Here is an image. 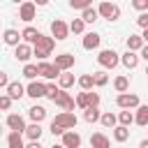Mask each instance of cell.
Listing matches in <instances>:
<instances>
[{
	"label": "cell",
	"instance_id": "cell-1",
	"mask_svg": "<svg viewBox=\"0 0 148 148\" xmlns=\"http://www.w3.org/2000/svg\"><path fill=\"white\" fill-rule=\"evenodd\" d=\"M53 46H56V39H53V37L42 35V37L37 39V44H35V58H39L42 62H46V58L51 56Z\"/></svg>",
	"mask_w": 148,
	"mask_h": 148
},
{
	"label": "cell",
	"instance_id": "cell-2",
	"mask_svg": "<svg viewBox=\"0 0 148 148\" xmlns=\"http://www.w3.org/2000/svg\"><path fill=\"white\" fill-rule=\"evenodd\" d=\"M97 62H99L104 69H113V67L120 62V56H118L113 49H102L99 56H97Z\"/></svg>",
	"mask_w": 148,
	"mask_h": 148
},
{
	"label": "cell",
	"instance_id": "cell-3",
	"mask_svg": "<svg viewBox=\"0 0 148 148\" xmlns=\"http://www.w3.org/2000/svg\"><path fill=\"white\" fill-rule=\"evenodd\" d=\"M51 123H53V125H58V127H62L65 132H69V130H74V127H76L79 118H76L74 113H69V111H62V113H58Z\"/></svg>",
	"mask_w": 148,
	"mask_h": 148
},
{
	"label": "cell",
	"instance_id": "cell-4",
	"mask_svg": "<svg viewBox=\"0 0 148 148\" xmlns=\"http://www.w3.org/2000/svg\"><path fill=\"white\" fill-rule=\"evenodd\" d=\"M97 12H99V16L106 18V21H118V18H120V7H118L116 2H102V5L97 7Z\"/></svg>",
	"mask_w": 148,
	"mask_h": 148
},
{
	"label": "cell",
	"instance_id": "cell-5",
	"mask_svg": "<svg viewBox=\"0 0 148 148\" xmlns=\"http://www.w3.org/2000/svg\"><path fill=\"white\" fill-rule=\"evenodd\" d=\"M69 25L62 21V18H56V21H51V35H53V39H58V42H62V39H67L69 37Z\"/></svg>",
	"mask_w": 148,
	"mask_h": 148
},
{
	"label": "cell",
	"instance_id": "cell-6",
	"mask_svg": "<svg viewBox=\"0 0 148 148\" xmlns=\"http://www.w3.org/2000/svg\"><path fill=\"white\" fill-rule=\"evenodd\" d=\"M116 104H118L120 109H125V111H130V109H139V106H141V104H139V95H134V92L118 95V97H116Z\"/></svg>",
	"mask_w": 148,
	"mask_h": 148
},
{
	"label": "cell",
	"instance_id": "cell-7",
	"mask_svg": "<svg viewBox=\"0 0 148 148\" xmlns=\"http://www.w3.org/2000/svg\"><path fill=\"white\" fill-rule=\"evenodd\" d=\"M5 123H7V127H9L12 132H18V134H25V130H28V125H25L23 116H18V113H9Z\"/></svg>",
	"mask_w": 148,
	"mask_h": 148
},
{
	"label": "cell",
	"instance_id": "cell-8",
	"mask_svg": "<svg viewBox=\"0 0 148 148\" xmlns=\"http://www.w3.org/2000/svg\"><path fill=\"white\" fill-rule=\"evenodd\" d=\"M32 56H35V49H32L30 44H25V42H21V44L14 49V58L21 60V62H25V65H28V60H30Z\"/></svg>",
	"mask_w": 148,
	"mask_h": 148
},
{
	"label": "cell",
	"instance_id": "cell-9",
	"mask_svg": "<svg viewBox=\"0 0 148 148\" xmlns=\"http://www.w3.org/2000/svg\"><path fill=\"white\" fill-rule=\"evenodd\" d=\"M25 95L32 97V99H39V97H46V83L42 81H30L28 88H25Z\"/></svg>",
	"mask_w": 148,
	"mask_h": 148
},
{
	"label": "cell",
	"instance_id": "cell-10",
	"mask_svg": "<svg viewBox=\"0 0 148 148\" xmlns=\"http://www.w3.org/2000/svg\"><path fill=\"white\" fill-rule=\"evenodd\" d=\"M53 104H58L62 111H69V113H74V104H76V99L67 92V90H60V95H58V99L53 102Z\"/></svg>",
	"mask_w": 148,
	"mask_h": 148
},
{
	"label": "cell",
	"instance_id": "cell-11",
	"mask_svg": "<svg viewBox=\"0 0 148 148\" xmlns=\"http://www.w3.org/2000/svg\"><path fill=\"white\" fill-rule=\"evenodd\" d=\"M35 14H37V5H35V2H23V5L18 7V18L25 21V23H30V21L35 18Z\"/></svg>",
	"mask_w": 148,
	"mask_h": 148
},
{
	"label": "cell",
	"instance_id": "cell-12",
	"mask_svg": "<svg viewBox=\"0 0 148 148\" xmlns=\"http://www.w3.org/2000/svg\"><path fill=\"white\" fill-rule=\"evenodd\" d=\"M60 69L53 65V62H39V76H44V79H60Z\"/></svg>",
	"mask_w": 148,
	"mask_h": 148
},
{
	"label": "cell",
	"instance_id": "cell-13",
	"mask_svg": "<svg viewBox=\"0 0 148 148\" xmlns=\"http://www.w3.org/2000/svg\"><path fill=\"white\" fill-rule=\"evenodd\" d=\"M60 72H69L72 67H74V56L72 53H60V56H56V62H53Z\"/></svg>",
	"mask_w": 148,
	"mask_h": 148
},
{
	"label": "cell",
	"instance_id": "cell-14",
	"mask_svg": "<svg viewBox=\"0 0 148 148\" xmlns=\"http://www.w3.org/2000/svg\"><path fill=\"white\" fill-rule=\"evenodd\" d=\"M62 146H65V148H81V134L74 132V130L65 132V134H62Z\"/></svg>",
	"mask_w": 148,
	"mask_h": 148
},
{
	"label": "cell",
	"instance_id": "cell-15",
	"mask_svg": "<svg viewBox=\"0 0 148 148\" xmlns=\"http://www.w3.org/2000/svg\"><path fill=\"white\" fill-rule=\"evenodd\" d=\"M21 37H23V42H25V44H32V46H35V44H37V39L42 37V32H39L37 28H32V25H25V28H23V32H21Z\"/></svg>",
	"mask_w": 148,
	"mask_h": 148
},
{
	"label": "cell",
	"instance_id": "cell-16",
	"mask_svg": "<svg viewBox=\"0 0 148 148\" xmlns=\"http://www.w3.org/2000/svg\"><path fill=\"white\" fill-rule=\"evenodd\" d=\"M99 42H102V37H99L97 32H86V35H83V49H86V51L99 49Z\"/></svg>",
	"mask_w": 148,
	"mask_h": 148
},
{
	"label": "cell",
	"instance_id": "cell-17",
	"mask_svg": "<svg viewBox=\"0 0 148 148\" xmlns=\"http://www.w3.org/2000/svg\"><path fill=\"white\" fill-rule=\"evenodd\" d=\"M90 146H92V148H111V141H109V136H106V134L95 132V134L90 136Z\"/></svg>",
	"mask_w": 148,
	"mask_h": 148
},
{
	"label": "cell",
	"instance_id": "cell-18",
	"mask_svg": "<svg viewBox=\"0 0 148 148\" xmlns=\"http://www.w3.org/2000/svg\"><path fill=\"white\" fill-rule=\"evenodd\" d=\"M146 44H143V37L141 35H130L127 37V51H132V53H136V51H141Z\"/></svg>",
	"mask_w": 148,
	"mask_h": 148
},
{
	"label": "cell",
	"instance_id": "cell-19",
	"mask_svg": "<svg viewBox=\"0 0 148 148\" xmlns=\"http://www.w3.org/2000/svg\"><path fill=\"white\" fill-rule=\"evenodd\" d=\"M5 92H7V95H9L12 99H21V97L25 95V88H23V86H21L18 81H12V83H9V88H7Z\"/></svg>",
	"mask_w": 148,
	"mask_h": 148
},
{
	"label": "cell",
	"instance_id": "cell-20",
	"mask_svg": "<svg viewBox=\"0 0 148 148\" xmlns=\"http://www.w3.org/2000/svg\"><path fill=\"white\" fill-rule=\"evenodd\" d=\"M28 116H30V120H32V123H42V120L46 118V109H44V106H39V104H35V106H30V109H28Z\"/></svg>",
	"mask_w": 148,
	"mask_h": 148
},
{
	"label": "cell",
	"instance_id": "cell-21",
	"mask_svg": "<svg viewBox=\"0 0 148 148\" xmlns=\"http://www.w3.org/2000/svg\"><path fill=\"white\" fill-rule=\"evenodd\" d=\"M18 39H21V32H18V30H14V28L5 30V44H7V46H14V49H16V46L21 44Z\"/></svg>",
	"mask_w": 148,
	"mask_h": 148
},
{
	"label": "cell",
	"instance_id": "cell-22",
	"mask_svg": "<svg viewBox=\"0 0 148 148\" xmlns=\"http://www.w3.org/2000/svg\"><path fill=\"white\" fill-rule=\"evenodd\" d=\"M7 148H25L23 136H21L18 132H9V134H7Z\"/></svg>",
	"mask_w": 148,
	"mask_h": 148
},
{
	"label": "cell",
	"instance_id": "cell-23",
	"mask_svg": "<svg viewBox=\"0 0 148 148\" xmlns=\"http://www.w3.org/2000/svg\"><path fill=\"white\" fill-rule=\"evenodd\" d=\"M120 62H123L127 69H134V67L139 65V56H136V53H132V51H127L125 56H120Z\"/></svg>",
	"mask_w": 148,
	"mask_h": 148
},
{
	"label": "cell",
	"instance_id": "cell-24",
	"mask_svg": "<svg viewBox=\"0 0 148 148\" xmlns=\"http://www.w3.org/2000/svg\"><path fill=\"white\" fill-rule=\"evenodd\" d=\"M25 136H28L30 141H39V136H42V125H39V123H30L28 130H25Z\"/></svg>",
	"mask_w": 148,
	"mask_h": 148
},
{
	"label": "cell",
	"instance_id": "cell-25",
	"mask_svg": "<svg viewBox=\"0 0 148 148\" xmlns=\"http://www.w3.org/2000/svg\"><path fill=\"white\" fill-rule=\"evenodd\" d=\"M113 88L118 90V95H125L127 88H130V79H127V76H116V79H113Z\"/></svg>",
	"mask_w": 148,
	"mask_h": 148
},
{
	"label": "cell",
	"instance_id": "cell-26",
	"mask_svg": "<svg viewBox=\"0 0 148 148\" xmlns=\"http://www.w3.org/2000/svg\"><path fill=\"white\" fill-rule=\"evenodd\" d=\"M134 123L141 125V127L148 125V106H139V109H136V113H134Z\"/></svg>",
	"mask_w": 148,
	"mask_h": 148
},
{
	"label": "cell",
	"instance_id": "cell-27",
	"mask_svg": "<svg viewBox=\"0 0 148 148\" xmlns=\"http://www.w3.org/2000/svg\"><path fill=\"white\" fill-rule=\"evenodd\" d=\"M58 86H60L62 90L72 88V86H74V74H69V72H62V74H60V79H58Z\"/></svg>",
	"mask_w": 148,
	"mask_h": 148
},
{
	"label": "cell",
	"instance_id": "cell-28",
	"mask_svg": "<svg viewBox=\"0 0 148 148\" xmlns=\"http://www.w3.org/2000/svg\"><path fill=\"white\" fill-rule=\"evenodd\" d=\"M79 86H81V90H83V92H90V88L95 86L92 74H83V76H79Z\"/></svg>",
	"mask_w": 148,
	"mask_h": 148
},
{
	"label": "cell",
	"instance_id": "cell-29",
	"mask_svg": "<svg viewBox=\"0 0 148 148\" xmlns=\"http://www.w3.org/2000/svg\"><path fill=\"white\" fill-rule=\"evenodd\" d=\"M113 139H116L118 143L127 141V139H130V127H123V125H118V127L113 130Z\"/></svg>",
	"mask_w": 148,
	"mask_h": 148
},
{
	"label": "cell",
	"instance_id": "cell-30",
	"mask_svg": "<svg viewBox=\"0 0 148 148\" xmlns=\"http://www.w3.org/2000/svg\"><path fill=\"white\" fill-rule=\"evenodd\" d=\"M23 76H25V79H30V81H35V76H39V65L28 62V65L23 67Z\"/></svg>",
	"mask_w": 148,
	"mask_h": 148
},
{
	"label": "cell",
	"instance_id": "cell-31",
	"mask_svg": "<svg viewBox=\"0 0 148 148\" xmlns=\"http://www.w3.org/2000/svg\"><path fill=\"white\" fill-rule=\"evenodd\" d=\"M83 118H86V123H97V120H102V113L97 106H92V109L83 111Z\"/></svg>",
	"mask_w": 148,
	"mask_h": 148
},
{
	"label": "cell",
	"instance_id": "cell-32",
	"mask_svg": "<svg viewBox=\"0 0 148 148\" xmlns=\"http://www.w3.org/2000/svg\"><path fill=\"white\" fill-rule=\"evenodd\" d=\"M118 123H120L123 127H130V125L134 123V113H132V111H120V113H118Z\"/></svg>",
	"mask_w": 148,
	"mask_h": 148
},
{
	"label": "cell",
	"instance_id": "cell-33",
	"mask_svg": "<svg viewBox=\"0 0 148 148\" xmlns=\"http://www.w3.org/2000/svg\"><path fill=\"white\" fill-rule=\"evenodd\" d=\"M99 123H102L104 127H113V130L118 127V125H116V123H118V118H116V116H113L111 111H106V113H102V120H99Z\"/></svg>",
	"mask_w": 148,
	"mask_h": 148
},
{
	"label": "cell",
	"instance_id": "cell-34",
	"mask_svg": "<svg viewBox=\"0 0 148 148\" xmlns=\"http://www.w3.org/2000/svg\"><path fill=\"white\" fill-rule=\"evenodd\" d=\"M92 79H95V86H106L109 83V74L104 72V69H99V72H92Z\"/></svg>",
	"mask_w": 148,
	"mask_h": 148
},
{
	"label": "cell",
	"instance_id": "cell-35",
	"mask_svg": "<svg viewBox=\"0 0 148 148\" xmlns=\"http://www.w3.org/2000/svg\"><path fill=\"white\" fill-rule=\"evenodd\" d=\"M60 86H56V83H46V97L51 99V102H56L58 99V95H60Z\"/></svg>",
	"mask_w": 148,
	"mask_h": 148
},
{
	"label": "cell",
	"instance_id": "cell-36",
	"mask_svg": "<svg viewBox=\"0 0 148 148\" xmlns=\"http://www.w3.org/2000/svg\"><path fill=\"white\" fill-rule=\"evenodd\" d=\"M97 16H99V12H97L95 7H90V9H86V12L81 14V18H83L86 23H92V21H97Z\"/></svg>",
	"mask_w": 148,
	"mask_h": 148
},
{
	"label": "cell",
	"instance_id": "cell-37",
	"mask_svg": "<svg viewBox=\"0 0 148 148\" xmlns=\"http://www.w3.org/2000/svg\"><path fill=\"white\" fill-rule=\"evenodd\" d=\"M83 28H86V21H83V18H74V21L69 23V30H72L74 35H81Z\"/></svg>",
	"mask_w": 148,
	"mask_h": 148
},
{
	"label": "cell",
	"instance_id": "cell-38",
	"mask_svg": "<svg viewBox=\"0 0 148 148\" xmlns=\"http://www.w3.org/2000/svg\"><path fill=\"white\" fill-rule=\"evenodd\" d=\"M76 106H79V109H83V111H88V109H90L88 92H79V95H76Z\"/></svg>",
	"mask_w": 148,
	"mask_h": 148
},
{
	"label": "cell",
	"instance_id": "cell-39",
	"mask_svg": "<svg viewBox=\"0 0 148 148\" xmlns=\"http://www.w3.org/2000/svg\"><path fill=\"white\" fill-rule=\"evenodd\" d=\"M69 7H72V9L86 12V9H90V0H69Z\"/></svg>",
	"mask_w": 148,
	"mask_h": 148
},
{
	"label": "cell",
	"instance_id": "cell-40",
	"mask_svg": "<svg viewBox=\"0 0 148 148\" xmlns=\"http://www.w3.org/2000/svg\"><path fill=\"white\" fill-rule=\"evenodd\" d=\"M12 102H14V99H12V97H9L7 92H5V95L0 97V109H2V111H9V106H12Z\"/></svg>",
	"mask_w": 148,
	"mask_h": 148
},
{
	"label": "cell",
	"instance_id": "cell-41",
	"mask_svg": "<svg viewBox=\"0 0 148 148\" xmlns=\"http://www.w3.org/2000/svg\"><path fill=\"white\" fill-rule=\"evenodd\" d=\"M132 7H134V9H139L141 14H146V12H148V0H134V2H132Z\"/></svg>",
	"mask_w": 148,
	"mask_h": 148
},
{
	"label": "cell",
	"instance_id": "cell-42",
	"mask_svg": "<svg viewBox=\"0 0 148 148\" xmlns=\"http://www.w3.org/2000/svg\"><path fill=\"white\" fill-rule=\"evenodd\" d=\"M88 102H90V109L92 106H99V95L97 92H88Z\"/></svg>",
	"mask_w": 148,
	"mask_h": 148
},
{
	"label": "cell",
	"instance_id": "cell-43",
	"mask_svg": "<svg viewBox=\"0 0 148 148\" xmlns=\"http://www.w3.org/2000/svg\"><path fill=\"white\" fill-rule=\"evenodd\" d=\"M136 23L143 28V30H148V12L146 14H139V18H136Z\"/></svg>",
	"mask_w": 148,
	"mask_h": 148
},
{
	"label": "cell",
	"instance_id": "cell-44",
	"mask_svg": "<svg viewBox=\"0 0 148 148\" xmlns=\"http://www.w3.org/2000/svg\"><path fill=\"white\" fill-rule=\"evenodd\" d=\"M9 83H12V81L7 79V74H5V72H0V86H2L5 90H7V88H9Z\"/></svg>",
	"mask_w": 148,
	"mask_h": 148
},
{
	"label": "cell",
	"instance_id": "cell-45",
	"mask_svg": "<svg viewBox=\"0 0 148 148\" xmlns=\"http://www.w3.org/2000/svg\"><path fill=\"white\" fill-rule=\"evenodd\" d=\"M51 134H53V136H62V134H65V130H62V127H58V125H53V123H51Z\"/></svg>",
	"mask_w": 148,
	"mask_h": 148
},
{
	"label": "cell",
	"instance_id": "cell-46",
	"mask_svg": "<svg viewBox=\"0 0 148 148\" xmlns=\"http://www.w3.org/2000/svg\"><path fill=\"white\" fill-rule=\"evenodd\" d=\"M139 56H141V58H143V60H146V62H148V44H146V46H143V49H141V53H139Z\"/></svg>",
	"mask_w": 148,
	"mask_h": 148
},
{
	"label": "cell",
	"instance_id": "cell-47",
	"mask_svg": "<svg viewBox=\"0 0 148 148\" xmlns=\"http://www.w3.org/2000/svg\"><path fill=\"white\" fill-rule=\"evenodd\" d=\"M25 148H42V146H39V141H30Z\"/></svg>",
	"mask_w": 148,
	"mask_h": 148
},
{
	"label": "cell",
	"instance_id": "cell-48",
	"mask_svg": "<svg viewBox=\"0 0 148 148\" xmlns=\"http://www.w3.org/2000/svg\"><path fill=\"white\" fill-rule=\"evenodd\" d=\"M141 37H143V44H148V30H143V35H141Z\"/></svg>",
	"mask_w": 148,
	"mask_h": 148
},
{
	"label": "cell",
	"instance_id": "cell-49",
	"mask_svg": "<svg viewBox=\"0 0 148 148\" xmlns=\"http://www.w3.org/2000/svg\"><path fill=\"white\" fill-rule=\"evenodd\" d=\"M139 148H148V139H143V141L139 143Z\"/></svg>",
	"mask_w": 148,
	"mask_h": 148
},
{
	"label": "cell",
	"instance_id": "cell-50",
	"mask_svg": "<svg viewBox=\"0 0 148 148\" xmlns=\"http://www.w3.org/2000/svg\"><path fill=\"white\" fill-rule=\"evenodd\" d=\"M51 148H65V146H62V143H60V146H51Z\"/></svg>",
	"mask_w": 148,
	"mask_h": 148
},
{
	"label": "cell",
	"instance_id": "cell-51",
	"mask_svg": "<svg viewBox=\"0 0 148 148\" xmlns=\"http://www.w3.org/2000/svg\"><path fill=\"white\" fill-rule=\"evenodd\" d=\"M146 74H148V67H146Z\"/></svg>",
	"mask_w": 148,
	"mask_h": 148
}]
</instances>
